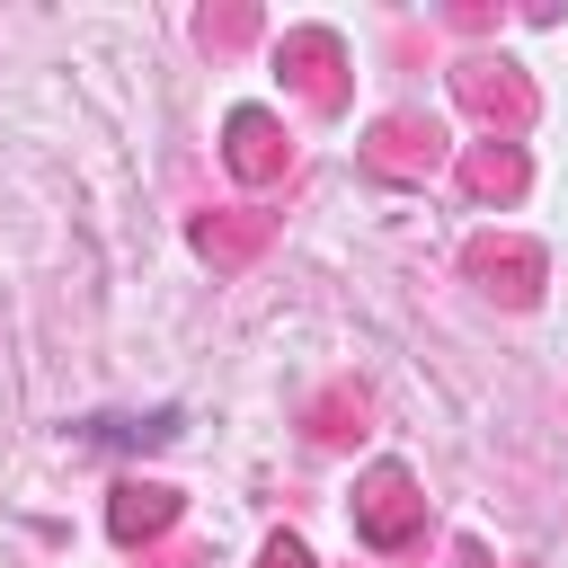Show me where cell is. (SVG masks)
Returning a JSON list of instances; mask_svg holds the SVG:
<instances>
[{
  "instance_id": "6da1fadb",
  "label": "cell",
  "mask_w": 568,
  "mask_h": 568,
  "mask_svg": "<svg viewBox=\"0 0 568 568\" xmlns=\"http://www.w3.org/2000/svg\"><path fill=\"white\" fill-rule=\"evenodd\" d=\"M453 98H462V106H470V115L488 124V142H497V133H524V124H532V80H524L515 62H488V53H470V62L453 71Z\"/></svg>"
},
{
  "instance_id": "7a4b0ae2",
  "label": "cell",
  "mask_w": 568,
  "mask_h": 568,
  "mask_svg": "<svg viewBox=\"0 0 568 568\" xmlns=\"http://www.w3.org/2000/svg\"><path fill=\"white\" fill-rule=\"evenodd\" d=\"M417 524H426V497H417V479H408L399 462L364 470V488H355V532H364L373 550H399Z\"/></svg>"
},
{
  "instance_id": "3957f363",
  "label": "cell",
  "mask_w": 568,
  "mask_h": 568,
  "mask_svg": "<svg viewBox=\"0 0 568 568\" xmlns=\"http://www.w3.org/2000/svg\"><path fill=\"white\" fill-rule=\"evenodd\" d=\"M444 160H453V142H444L435 115H382L373 142H364V169L373 178H435Z\"/></svg>"
},
{
  "instance_id": "277c9868",
  "label": "cell",
  "mask_w": 568,
  "mask_h": 568,
  "mask_svg": "<svg viewBox=\"0 0 568 568\" xmlns=\"http://www.w3.org/2000/svg\"><path fill=\"white\" fill-rule=\"evenodd\" d=\"M275 62L293 71V89H302L311 106H337V98H346V44H337L328 27H293V36L275 44Z\"/></svg>"
},
{
  "instance_id": "5b68a950",
  "label": "cell",
  "mask_w": 568,
  "mask_h": 568,
  "mask_svg": "<svg viewBox=\"0 0 568 568\" xmlns=\"http://www.w3.org/2000/svg\"><path fill=\"white\" fill-rule=\"evenodd\" d=\"M462 266H470V284H488V293L515 302V311L541 293V248H532V240H470Z\"/></svg>"
},
{
  "instance_id": "8992f818",
  "label": "cell",
  "mask_w": 568,
  "mask_h": 568,
  "mask_svg": "<svg viewBox=\"0 0 568 568\" xmlns=\"http://www.w3.org/2000/svg\"><path fill=\"white\" fill-rule=\"evenodd\" d=\"M222 133H231V169H240L248 186H266V178H284V124H275L266 106H240V115H231Z\"/></svg>"
},
{
  "instance_id": "52a82bcc",
  "label": "cell",
  "mask_w": 568,
  "mask_h": 568,
  "mask_svg": "<svg viewBox=\"0 0 568 568\" xmlns=\"http://www.w3.org/2000/svg\"><path fill=\"white\" fill-rule=\"evenodd\" d=\"M524 178H532V169H524L515 142H470V151H462V195H470V204H515Z\"/></svg>"
},
{
  "instance_id": "ba28073f",
  "label": "cell",
  "mask_w": 568,
  "mask_h": 568,
  "mask_svg": "<svg viewBox=\"0 0 568 568\" xmlns=\"http://www.w3.org/2000/svg\"><path fill=\"white\" fill-rule=\"evenodd\" d=\"M266 240H275V213H257V204H240V213H204V222H195V248H204L213 266H248Z\"/></svg>"
},
{
  "instance_id": "9c48e42d",
  "label": "cell",
  "mask_w": 568,
  "mask_h": 568,
  "mask_svg": "<svg viewBox=\"0 0 568 568\" xmlns=\"http://www.w3.org/2000/svg\"><path fill=\"white\" fill-rule=\"evenodd\" d=\"M169 524H178V488H160V479H124L115 506H106V532H115V541H151V532H169Z\"/></svg>"
},
{
  "instance_id": "30bf717a",
  "label": "cell",
  "mask_w": 568,
  "mask_h": 568,
  "mask_svg": "<svg viewBox=\"0 0 568 568\" xmlns=\"http://www.w3.org/2000/svg\"><path fill=\"white\" fill-rule=\"evenodd\" d=\"M311 435H320V444H346V435H364V390H346V382H337V390L311 408Z\"/></svg>"
},
{
  "instance_id": "8fae6325",
  "label": "cell",
  "mask_w": 568,
  "mask_h": 568,
  "mask_svg": "<svg viewBox=\"0 0 568 568\" xmlns=\"http://www.w3.org/2000/svg\"><path fill=\"white\" fill-rule=\"evenodd\" d=\"M257 568H311V550H302V541H293V532H275V541H266V550H257Z\"/></svg>"
},
{
  "instance_id": "7c38bea8",
  "label": "cell",
  "mask_w": 568,
  "mask_h": 568,
  "mask_svg": "<svg viewBox=\"0 0 568 568\" xmlns=\"http://www.w3.org/2000/svg\"><path fill=\"white\" fill-rule=\"evenodd\" d=\"M453 568H488V550L479 541H453Z\"/></svg>"
}]
</instances>
